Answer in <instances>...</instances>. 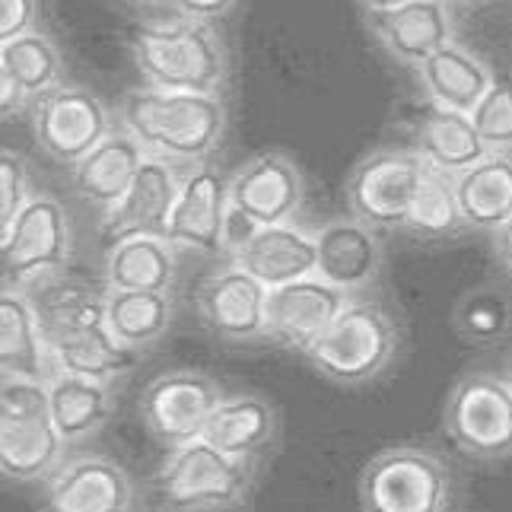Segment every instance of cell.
<instances>
[{
    "mask_svg": "<svg viewBox=\"0 0 512 512\" xmlns=\"http://www.w3.org/2000/svg\"><path fill=\"white\" fill-rule=\"evenodd\" d=\"M121 128L147 156L179 169L210 163L226 134V105L220 96L169 93L137 86L121 99Z\"/></svg>",
    "mask_w": 512,
    "mask_h": 512,
    "instance_id": "1",
    "label": "cell"
},
{
    "mask_svg": "<svg viewBox=\"0 0 512 512\" xmlns=\"http://www.w3.org/2000/svg\"><path fill=\"white\" fill-rule=\"evenodd\" d=\"M131 58L153 90L220 96L226 83V48L210 23L175 20L137 26L131 35Z\"/></svg>",
    "mask_w": 512,
    "mask_h": 512,
    "instance_id": "2",
    "label": "cell"
},
{
    "mask_svg": "<svg viewBox=\"0 0 512 512\" xmlns=\"http://www.w3.org/2000/svg\"><path fill=\"white\" fill-rule=\"evenodd\" d=\"M401 344L404 331L398 315L379 299L353 296L303 357L328 382L363 388L395 366Z\"/></svg>",
    "mask_w": 512,
    "mask_h": 512,
    "instance_id": "3",
    "label": "cell"
},
{
    "mask_svg": "<svg viewBox=\"0 0 512 512\" xmlns=\"http://www.w3.org/2000/svg\"><path fill=\"white\" fill-rule=\"evenodd\" d=\"M255 471V465L194 439L169 449L153 474V497L160 512H242L252 503Z\"/></svg>",
    "mask_w": 512,
    "mask_h": 512,
    "instance_id": "4",
    "label": "cell"
},
{
    "mask_svg": "<svg viewBox=\"0 0 512 512\" xmlns=\"http://www.w3.org/2000/svg\"><path fill=\"white\" fill-rule=\"evenodd\" d=\"M357 493L363 512H449L455 478L439 452L401 443L369 458Z\"/></svg>",
    "mask_w": 512,
    "mask_h": 512,
    "instance_id": "5",
    "label": "cell"
},
{
    "mask_svg": "<svg viewBox=\"0 0 512 512\" xmlns=\"http://www.w3.org/2000/svg\"><path fill=\"white\" fill-rule=\"evenodd\" d=\"M64 449L48 414V385L0 379V474L16 484L48 481L64 462Z\"/></svg>",
    "mask_w": 512,
    "mask_h": 512,
    "instance_id": "6",
    "label": "cell"
},
{
    "mask_svg": "<svg viewBox=\"0 0 512 512\" xmlns=\"http://www.w3.org/2000/svg\"><path fill=\"white\" fill-rule=\"evenodd\" d=\"M443 427L471 462L493 465L512 458V388L506 376L478 369L458 379L446 398Z\"/></svg>",
    "mask_w": 512,
    "mask_h": 512,
    "instance_id": "7",
    "label": "cell"
},
{
    "mask_svg": "<svg viewBox=\"0 0 512 512\" xmlns=\"http://www.w3.org/2000/svg\"><path fill=\"white\" fill-rule=\"evenodd\" d=\"M74 255V229L58 198L32 194L0 242V274L10 287H39L64 274Z\"/></svg>",
    "mask_w": 512,
    "mask_h": 512,
    "instance_id": "8",
    "label": "cell"
},
{
    "mask_svg": "<svg viewBox=\"0 0 512 512\" xmlns=\"http://www.w3.org/2000/svg\"><path fill=\"white\" fill-rule=\"evenodd\" d=\"M427 175V163L414 150L382 147L366 153L347 175L350 217L373 226L376 233H404L414 194Z\"/></svg>",
    "mask_w": 512,
    "mask_h": 512,
    "instance_id": "9",
    "label": "cell"
},
{
    "mask_svg": "<svg viewBox=\"0 0 512 512\" xmlns=\"http://www.w3.org/2000/svg\"><path fill=\"white\" fill-rule=\"evenodd\" d=\"M29 121L42 153L70 169L115 131L109 105L77 83H61L32 99Z\"/></svg>",
    "mask_w": 512,
    "mask_h": 512,
    "instance_id": "10",
    "label": "cell"
},
{
    "mask_svg": "<svg viewBox=\"0 0 512 512\" xmlns=\"http://www.w3.org/2000/svg\"><path fill=\"white\" fill-rule=\"evenodd\" d=\"M223 401V388L201 369H169L140 392V420L153 443L179 449L204 436L214 408Z\"/></svg>",
    "mask_w": 512,
    "mask_h": 512,
    "instance_id": "11",
    "label": "cell"
},
{
    "mask_svg": "<svg viewBox=\"0 0 512 512\" xmlns=\"http://www.w3.org/2000/svg\"><path fill=\"white\" fill-rule=\"evenodd\" d=\"M303 201L306 179L290 153H255L229 175V210L255 226L293 223Z\"/></svg>",
    "mask_w": 512,
    "mask_h": 512,
    "instance_id": "12",
    "label": "cell"
},
{
    "mask_svg": "<svg viewBox=\"0 0 512 512\" xmlns=\"http://www.w3.org/2000/svg\"><path fill=\"white\" fill-rule=\"evenodd\" d=\"M264 306H268V290L233 261L210 271L194 290V312L201 328L223 344L264 341Z\"/></svg>",
    "mask_w": 512,
    "mask_h": 512,
    "instance_id": "13",
    "label": "cell"
},
{
    "mask_svg": "<svg viewBox=\"0 0 512 512\" xmlns=\"http://www.w3.org/2000/svg\"><path fill=\"white\" fill-rule=\"evenodd\" d=\"M229 217V175L214 166L201 163L182 172L179 198L172 204L166 223V239L175 252L194 255H220Z\"/></svg>",
    "mask_w": 512,
    "mask_h": 512,
    "instance_id": "14",
    "label": "cell"
},
{
    "mask_svg": "<svg viewBox=\"0 0 512 512\" xmlns=\"http://www.w3.org/2000/svg\"><path fill=\"white\" fill-rule=\"evenodd\" d=\"M137 487L109 455L64 458L45 481L42 512H134Z\"/></svg>",
    "mask_w": 512,
    "mask_h": 512,
    "instance_id": "15",
    "label": "cell"
},
{
    "mask_svg": "<svg viewBox=\"0 0 512 512\" xmlns=\"http://www.w3.org/2000/svg\"><path fill=\"white\" fill-rule=\"evenodd\" d=\"M353 296L341 293L325 280L303 277L287 287L268 290V306H264V341L284 350L306 353L315 341L338 319V312Z\"/></svg>",
    "mask_w": 512,
    "mask_h": 512,
    "instance_id": "16",
    "label": "cell"
},
{
    "mask_svg": "<svg viewBox=\"0 0 512 512\" xmlns=\"http://www.w3.org/2000/svg\"><path fill=\"white\" fill-rule=\"evenodd\" d=\"M315 255V274L347 296L373 290L385 268L379 233L357 217H334L315 229Z\"/></svg>",
    "mask_w": 512,
    "mask_h": 512,
    "instance_id": "17",
    "label": "cell"
},
{
    "mask_svg": "<svg viewBox=\"0 0 512 512\" xmlns=\"http://www.w3.org/2000/svg\"><path fill=\"white\" fill-rule=\"evenodd\" d=\"M179 185V166L147 156L128 191L118 198V204H112L102 214V236L109 242L134 236H166V223L175 198H179Z\"/></svg>",
    "mask_w": 512,
    "mask_h": 512,
    "instance_id": "18",
    "label": "cell"
},
{
    "mask_svg": "<svg viewBox=\"0 0 512 512\" xmlns=\"http://www.w3.org/2000/svg\"><path fill=\"white\" fill-rule=\"evenodd\" d=\"M366 26L388 58L411 70L455 42V16L446 0H411L395 10L369 13Z\"/></svg>",
    "mask_w": 512,
    "mask_h": 512,
    "instance_id": "19",
    "label": "cell"
},
{
    "mask_svg": "<svg viewBox=\"0 0 512 512\" xmlns=\"http://www.w3.org/2000/svg\"><path fill=\"white\" fill-rule=\"evenodd\" d=\"M204 443L220 449L245 465H261L277 449L280 439V411L271 398L258 392L223 395L204 427Z\"/></svg>",
    "mask_w": 512,
    "mask_h": 512,
    "instance_id": "20",
    "label": "cell"
},
{
    "mask_svg": "<svg viewBox=\"0 0 512 512\" xmlns=\"http://www.w3.org/2000/svg\"><path fill=\"white\" fill-rule=\"evenodd\" d=\"M229 261L252 274L264 290L287 287L293 280L315 277V233L296 223L258 226Z\"/></svg>",
    "mask_w": 512,
    "mask_h": 512,
    "instance_id": "21",
    "label": "cell"
},
{
    "mask_svg": "<svg viewBox=\"0 0 512 512\" xmlns=\"http://www.w3.org/2000/svg\"><path fill=\"white\" fill-rule=\"evenodd\" d=\"M414 74L427 105L462 115H471L478 109V102L487 96L493 80H497L490 64L462 42H449L446 48H439Z\"/></svg>",
    "mask_w": 512,
    "mask_h": 512,
    "instance_id": "22",
    "label": "cell"
},
{
    "mask_svg": "<svg viewBox=\"0 0 512 512\" xmlns=\"http://www.w3.org/2000/svg\"><path fill=\"white\" fill-rule=\"evenodd\" d=\"M55 373L32 296L23 287H0V379H39Z\"/></svg>",
    "mask_w": 512,
    "mask_h": 512,
    "instance_id": "23",
    "label": "cell"
},
{
    "mask_svg": "<svg viewBox=\"0 0 512 512\" xmlns=\"http://www.w3.org/2000/svg\"><path fill=\"white\" fill-rule=\"evenodd\" d=\"M179 280V252L166 236H134L112 242L102 264L105 290L172 293Z\"/></svg>",
    "mask_w": 512,
    "mask_h": 512,
    "instance_id": "24",
    "label": "cell"
},
{
    "mask_svg": "<svg viewBox=\"0 0 512 512\" xmlns=\"http://www.w3.org/2000/svg\"><path fill=\"white\" fill-rule=\"evenodd\" d=\"M144 160H147L144 147L125 128H118L70 169V182H74L80 201L99 207L105 214L128 191Z\"/></svg>",
    "mask_w": 512,
    "mask_h": 512,
    "instance_id": "25",
    "label": "cell"
},
{
    "mask_svg": "<svg viewBox=\"0 0 512 512\" xmlns=\"http://www.w3.org/2000/svg\"><path fill=\"white\" fill-rule=\"evenodd\" d=\"M414 153L420 156L430 169L458 175L471 169L474 163H481L490 153L484 147V140L474 128L471 115L462 112H449V109H436V105H423L414 118Z\"/></svg>",
    "mask_w": 512,
    "mask_h": 512,
    "instance_id": "26",
    "label": "cell"
},
{
    "mask_svg": "<svg viewBox=\"0 0 512 512\" xmlns=\"http://www.w3.org/2000/svg\"><path fill=\"white\" fill-rule=\"evenodd\" d=\"M45 385H48V414L58 436L64 439V446H77L93 439L99 430H105V423L112 420L118 408L115 385L109 382L51 373Z\"/></svg>",
    "mask_w": 512,
    "mask_h": 512,
    "instance_id": "27",
    "label": "cell"
},
{
    "mask_svg": "<svg viewBox=\"0 0 512 512\" xmlns=\"http://www.w3.org/2000/svg\"><path fill=\"white\" fill-rule=\"evenodd\" d=\"M455 198L465 229L497 233L512 220V153H487L481 163L458 172Z\"/></svg>",
    "mask_w": 512,
    "mask_h": 512,
    "instance_id": "28",
    "label": "cell"
},
{
    "mask_svg": "<svg viewBox=\"0 0 512 512\" xmlns=\"http://www.w3.org/2000/svg\"><path fill=\"white\" fill-rule=\"evenodd\" d=\"M48 357H51V366H55V373L115 385L137 366L140 353L115 341L112 331L105 325H96L90 331L70 334V338L51 344Z\"/></svg>",
    "mask_w": 512,
    "mask_h": 512,
    "instance_id": "29",
    "label": "cell"
},
{
    "mask_svg": "<svg viewBox=\"0 0 512 512\" xmlns=\"http://www.w3.org/2000/svg\"><path fill=\"white\" fill-rule=\"evenodd\" d=\"M175 319L172 293L144 290H105V328L125 347L144 353L156 347Z\"/></svg>",
    "mask_w": 512,
    "mask_h": 512,
    "instance_id": "30",
    "label": "cell"
},
{
    "mask_svg": "<svg viewBox=\"0 0 512 512\" xmlns=\"http://www.w3.org/2000/svg\"><path fill=\"white\" fill-rule=\"evenodd\" d=\"M39 287L45 290L42 296H32V303H35V312H39L45 347L70 338V334L105 325V287L90 290L77 284H58V277L45 280Z\"/></svg>",
    "mask_w": 512,
    "mask_h": 512,
    "instance_id": "31",
    "label": "cell"
},
{
    "mask_svg": "<svg viewBox=\"0 0 512 512\" xmlns=\"http://www.w3.org/2000/svg\"><path fill=\"white\" fill-rule=\"evenodd\" d=\"M455 334L471 347H497L512 338V290L481 284L458 296L452 309Z\"/></svg>",
    "mask_w": 512,
    "mask_h": 512,
    "instance_id": "32",
    "label": "cell"
},
{
    "mask_svg": "<svg viewBox=\"0 0 512 512\" xmlns=\"http://www.w3.org/2000/svg\"><path fill=\"white\" fill-rule=\"evenodd\" d=\"M404 233H411L423 242H446L455 239L458 233H465V220L455 198V175L427 166V175H423V182L414 194L408 223H404Z\"/></svg>",
    "mask_w": 512,
    "mask_h": 512,
    "instance_id": "33",
    "label": "cell"
},
{
    "mask_svg": "<svg viewBox=\"0 0 512 512\" xmlns=\"http://www.w3.org/2000/svg\"><path fill=\"white\" fill-rule=\"evenodd\" d=\"M0 64H4L7 74L23 86V93L29 99H39L42 93L55 90L64 77L61 48L39 29H32L0 48Z\"/></svg>",
    "mask_w": 512,
    "mask_h": 512,
    "instance_id": "34",
    "label": "cell"
},
{
    "mask_svg": "<svg viewBox=\"0 0 512 512\" xmlns=\"http://www.w3.org/2000/svg\"><path fill=\"white\" fill-rule=\"evenodd\" d=\"M471 121L490 153H512V80H493Z\"/></svg>",
    "mask_w": 512,
    "mask_h": 512,
    "instance_id": "35",
    "label": "cell"
},
{
    "mask_svg": "<svg viewBox=\"0 0 512 512\" xmlns=\"http://www.w3.org/2000/svg\"><path fill=\"white\" fill-rule=\"evenodd\" d=\"M32 198L29 163L23 153L0 150V242L7 239L10 226L23 214V207Z\"/></svg>",
    "mask_w": 512,
    "mask_h": 512,
    "instance_id": "36",
    "label": "cell"
},
{
    "mask_svg": "<svg viewBox=\"0 0 512 512\" xmlns=\"http://www.w3.org/2000/svg\"><path fill=\"white\" fill-rule=\"evenodd\" d=\"M39 0H0V48L35 29Z\"/></svg>",
    "mask_w": 512,
    "mask_h": 512,
    "instance_id": "37",
    "label": "cell"
},
{
    "mask_svg": "<svg viewBox=\"0 0 512 512\" xmlns=\"http://www.w3.org/2000/svg\"><path fill=\"white\" fill-rule=\"evenodd\" d=\"M239 0H169V7L175 10V16L182 20H194V23H210L223 20L226 13H233V7Z\"/></svg>",
    "mask_w": 512,
    "mask_h": 512,
    "instance_id": "38",
    "label": "cell"
},
{
    "mask_svg": "<svg viewBox=\"0 0 512 512\" xmlns=\"http://www.w3.org/2000/svg\"><path fill=\"white\" fill-rule=\"evenodd\" d=\"M29 105H32V99L23 93V86L7 74L4 64H0V121L29 112Z\"/></svg>",
    "mask_w": 512,
    "mask_h": 512,
    "instance_id": "39",
    "label": "cell"
},
{
    "mask_svg": "<svg viewBox=\"0 0 512 512\" xmlns=\"http://www.w3.org/2000/svg\"><path fill=\"white\" fill-rule=\"evenodd\" d=\"M490 245H493V258H497L500 271L512 277V220H506L497 233H490Z\"/></svg>",
    "mask_w": 512,
    "mask_h": 512,
    "instance_id": "40",
    "label": "cell"
},
{
    "mask_svg": "<svg viewBox=\"0 0 512 512\" xmlns=\"http://www.w3.org/2000/svg\"><path fill=\"white\" fill-rule=\"evenodd\" d=\"M357 4L363 7V13H385V10H395V7H404L411 4V0H357Z\"/></svg>",
    "mask_w": 512,
    "mask_h": 512,
    "instance_id": "41",
    "label": "cell"
},
{
    "mask_svg": "<svg viewBox=\"0 0 512 512\" xmlns=\"http://www.w3.org/2000/svg\"><path fill=\"white\" fill-rule=\"evenodd\" d=\"M449 7H484L490 0H446Z\"/></svg>",
    "mask_w": 512,
    "mask_h": 512,
    "instance_id": "42",
    "label": "cell"
},
{
    "mask_svg": "<svg viewBox=\"0 0 512 512\" xmlns=\"http://www.w3.org/2000/svg\"><path fill=\"white\" fill-rule=\"evenodd\" d=\"M131 7H160V4H169V0H125Z\"/></svg>",
    "mask_w": 512,
    "mask_h": 512,
    "instance_id": "43",
    "label": "cell"
},
{
    "mask_svg": "<svg viewBox=\"0 0 512 512\" xmlns=\"http://www.w3.org/2000/svg\"><path fill=\"white\" fill-rule=\"evenodd\" d=\"M503 376H506V382H509V388H512V360L506 363V373H503Z\"/></svg>",
    "mask_w": 512,
    "mask_h": 512,
    "instance_id": "44",
    "label": "cell"
}]
</instances>
